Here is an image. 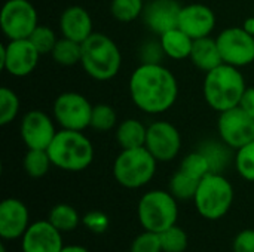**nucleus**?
I'll list each match as a JSON object with an SVG mask.
<instances>
[{
  "instance_id": "nucleus-1",
  "label": "nucleus",
  "mask_w": 254,
  "mask_h": 252,
  "mask_svg": "<svg viewBox=\"0 0 254 252\" xmlns=\"http://www.w3.org/2000/svg\"><path fill=\"white\" fill-rule=\"evenodd\" d=\"M132 102L147 114H162L177 101L179 82L161 62H141L129 77Z\"/></svg>"
},
{
  "instance_id": "nucleus-2",
  "label": "nucleus",
  "mask_w": 254,
  "mask_h": 252,
  "mask_svg": "<svg viewBox=\"0 0 254 252\" xmlns=\"http://www.w3.org/2000/svg\"><path fill=\"white\" fill-rule=\"evenodd\" d=\"M246 89V79L240 68L234 65L223 62L205 73L202 85L204 98L205 102L219 113L238 107Z\"/></svg>"
},
{
  "instance_id": "nucleus-3",
  "label": "nucleus",
  "mask_w": 254,
  "mask_h": 252,
  "mask_svg": "<svg viewBox=\"0 0 254 252\" xmlns=\"http://www.w3.org/2000/svg\"><path fill=\"white\" fill-rule=\"evenodd\" d=\"M80 65L94 80L107 82L116 77L122 67L121 49L112 37L94 31L82 43Z\"/></svg>"
},
{
  "instance_id": "nucleus-4",
  "label": "nucleus",
  "mask_w": 254,
  "mask_h": 252,
  "mask_svg": "<svg viewBox=\"0 0 254 252\" xmlns=\"http://www.w3.org/2000/svg\"><path fill=\"white\" fill-rule=\"evenodd\" d=\"M48 153L54 166L68 172L83 171L94 160V146L82 131H58Z\"/></svg>"
},
{
  "instance_id": "nucleus-5",
  "label": "nucleus",
  "mask_w": 254,
  "mask_h": 252,
  "mask_svg": "<svg viewBox=\"0 0 254 252\" xmlns=\"http://www.w3.org/2000/svg\"><path fill=\"white\" fill-rule=\"evenodd\" d=\"M158 160L146 147L122 149L113 163V177L125 189H140L152 181Z\"/></svg>"
},
{
  "instance_id": "nucleus-6",
  "label": "nucleus",
  "mask_w": 254,
  "mask_h": 252,
  "mask_svg": "<svg viewBox=\"0 0 254 252\" xmlns=\"http://www.w3.org/2000/svg\"><path fill=\"white\" fill-rule=\"evenodd\" d=\"M193 202L201 217L219 220L225 217L232 206L234 187L220 172H210L199 181Z\"/></svg>"
},
{
  "instance_id": "nucleus-7",
  "label": "nucleus",
  "mask_w": 254,
  "mask_h": 252,
  "mask_svg": "<svg viewBox=\"0 0 254 252\" xmlns=\"http://www.w3.org/2000/svg\"><path fill=\"white\" fill-rule=\"evenodd\" d=\"M138 221L144 230L162 233L176 226L179 218L177 199L165 190H152L143 195L137 206Z\"/></svg>"
},
{
  "instance_id": "nucleus-8",
  "label": "nucleus",
  "mask_w": 254,
  "mask_h": 252,
  "mask_svg": "<svg viewBox=\"0 0 254 252\" xmlns=\"http://www.w3.org/2000/svg\"><path fill=\"white\" fill-rule=\"evenodd\" d=\"M94 105L79 92H63L54 101V119L61 129L85 131L91 126Z\"/></svg>"
},
{
  "instance_id": "nucleus-9",
  "label": "nucleus",
  "mask_w": 254,
  "mask_h": 252,
  "mask_svg": "<svg viewBox=\"0 0 254 252\" xmlns=\"http://www.w3.org/2000/svg\"><path fill=\"white\" fill-rule=\"evenodd\" d=\"M39 25L34 4L28 0H6L0 12V28L7 40L28 39Z\"/></svg>"
},
{
  "instance_id": "nucleus-10",
  "label": "nucleus",
  "mask_w": 254,
  "mask_h": 252,
  "mask_svg": "<svg viewBox=\"0 0 254 252\" xmlns=\"http://www.w3.org/2000/svg\"><path fill=\"white\" fill-rule=\"evenodd\" d=\"M216 42L225 64L241 68L254 62V36L244 25L225 28Z\"/></svg>"
},
{
  "instance_id": "nucleus-11",
  "label": "nucleus",
  "mask_w": 254,
  "mask_h": 252,
  "mask_svg": "<svg viewBox=\"0 0 254 252\" xmlns=\"http://www.w3.org/2000/svg\"><path fill=\"white\" fill-rule=\"evenodd\" d=\"M40 53L30 39L7 40L0 48V68L13 77L31 74L39 64Z\"/></svg>"
},
{
  "instance_id": "nucleus-12",
  "label": "nucleus",
  "mask_w": 254,
  "mask_h": 252,
  "mask_svg": "<svg viewBox=\"0 0 254 252\" xmlns=\"http://www.w3.org/2000/svg\"><path fill=\"white\" fill-rule=\"evenodd\" d=\"M217 131L226 147L238 150L254 141V117L246 113L240 105L234 107L220 113Z\"/></svg>"
},
{
  "instance_id": "nucleus-13",
  "label": "nucleus",
  "mask_w": 254,
  "mask_h": 252,
  "mask_svg": "<svg viewBox=\"0 0 254 252\" xmlns=\"http://www.w3.org/2000/svg\"><path fill=\"white\" fill-rule=\"evenodd\" d=\"M144 147L158 162H170L180 153L182 135L173 123L167 120H156L147 126Z\"/></svg>"
},
{
  "instance_id": "nucleus-14",
  "label": "nucleus",
  "mask_w": 254,
  "mask_h": 252,
  "mask_svg": "<svg viewBox=\"0 0 254 252\" xmlns=\"http://www.w3.org/2000/svg\"><path fill=\"white\" fill-rule=\"evenodd\" d=\"M57 132L54 120L42 110L25 113L19 125V134L27 149L48 150Z\"/></svg>"
},
{
  "instance_id": "nucleus-15",
  "label": "nucleus",
  "mask_w": 254,
  "mask_h": 252,
  "mask_svg": "<svg viewBox=\"0 0 254 252\" xmlns=\"http://www.w3.org/2000/svg\"><path fill=\"white\" fill-rule=\"evenodd\" d=\"M214 10L202 3H190L182 6L179 15V28L183 30L193 40L208 37L216 28Z\"/></svg>"
},
{
  "instance_id": "nucleus-16",
  "label": "nucleus",
  "mask_w": 254,
  "mask_h": 252,
  "mask_svg": "<svg viewBox=\"0 0 254 252\" xmlns=\"http://www.w3.org/2000/svg\"><path fill=\"white\" fill-rule=\"evenodd\" d=\"M180 10L182 4H179L177 0H147L141 16L147 28L161 36L179 27Z\"/></svg>"
},
{
  "instance_id": "nucleus-17",
  "label": "nucleus",
  "mask_w": 254,
  "mask_h": 252,
  "mask_svg": "<svg viewBox=\"0 0 254 252\" xmlns=\"http://www.w3.org/2000/svg\"><path fill=\"white\" fill-rule=\"evenodd\" d=\"M30 227V214L24 202L7 198L0 203V236L6 241L22 238Z\"/></svg>"
},
{
  "instance_id": "nucleus-18",
  "label": "nucleus",
  "mask_w": 254,
  "mask_h": 252,
  "mask_svg": "<svg viewBox=\"0 0 254 252\" xmlns=\"http://www.w3.org/2000/svg\"><path fill=\"white\" fill-rule=\"evenodd\" d=\"M63 236L48 220H40L27 229L22 236V252H61Z\"/></svg>"
},
{
  "instance_id": "nucleus-19",
  "label": "nucleus",
  "mask_w": 254,
  "mask_h": 252,
  "mask_svg": "<svg viewBox=\"0 0 254 252\" xmlns=\"http://www.w3.org/2000/svg\"><path fill=\"white\" fill-rule=\"evenodd\" d=\"M60 30L63 37L83 43L94 33L92 18L85 7L68 6L60 16Z\"/></svg>"
},
{
  "instance_id": "nucleus-20",
  "label": "nucleus",
  "mask_w": 254,
  "mask_h": 252,
  "mask_svg": "<svg viewBox=\"0 0 254 252\" xmlns=\"http://www.w3.org/2000/svg\"><path fill=\"white\" fill-rule=\"evenodd\" d=\"M189 58L192 64L204 73H208L210 70L223 64L216 37L211 36L193 40V46Z\"/></svg>"
},
{
  "instance_id": "nucleus-21",
  "label": "nucleus",
  "mask_w": 254,
  "mask_h": 252,
  "mask_svg": "<svg viewBox=\"0 0 254 252\" xmlns=\"http://www.w3.org/2000/svg\"><path fill=\"white\" fill-rule=\"evenodd\" d=\"M159 43L162 46L165 56L179 61V59H186L190 56L193 39L190 36H188L183 30L176 27L173 30L165 31L164 34H161Z\"/></svg>"
},
{
  "instance_id": "nucleus-22",
  "label": "nucleus",
  "mask_w": 254,
  "mask_h": 252,
  "mask_svg": "<svg viewBox=\"0 0 254 252\" xmlns=\"http://www.w3.org/2000/svg\"><path fill=\"white\" fill-rule=\"evenodd\" d=\"M116 141L122 149H137L146 146L147 126L138 119H125L116 126Z\"/></svg>"
},
{
  "instance_id": "nucleus-23",
  "label": "nucleus",
  "mask_w": 254,
  "mask_h": 252,
  "mask_svg": "<svg viewBox=\"0 0 254 252\" xmlns=\"http://www.w3.org/2000/svg\"><path fill=\"white\" fill-rule=\"evenodd\" d=\"M51 55L57 64L64 65V67L80 64L82 43H77V42L70 40L67 37H60Z\"/></svg>"
},
{
  "instance_id": "nucleus-24",
  "label": "nucleus",
  "mask_w": 254,
  "mask_h": 252,
  "mask_svg": "<svg viewBox=\"0 0 254 252\" xmlns=\"http://www.w3.org/2000/svg\"><path fill=\"white\" fill-rule=\"evenodd\" d=\"M48 221L63 233V232L74 230L79 226L80 218H79L77 211L73 206L67 203H58L51 209Z\"/></svg>"
},
{
  "instance_id": "nucleus-25",
  "label": "nucleus",
  "mask_w": 254,
  "mask_h": 252,
  "mask_svg": "<svg viewBox=\"0 0 254 252\" xmlns=\"http://www.w3.org/2000/svg\"><path fill=\"white\" fill-rule=\"evenodd\" d=\"M24 169L31 178H42L48 174L51 169L52 160L49 157L48 150H37V149H28L24 160H22Z\"/></svg>"
},
{
  "instance_id": "nucleus-26",
  "label": "nucleus",
  "mask_w": 254,
  "mask_h": 252,
  "mask_svg": "<svg viewBox=\"0 0 254 252\" xmlns=\"http://www.w3.org/2000/svg\"><path fill=\"white\" fill-rule=\"evenodd\" d=\"M201 180H196L183 171H177L170 181V193L177 199V201H189L193 199L198 190Z\"/></svg>"
},
{
  "instance_id": "nucleus-27",
  "label": "nucleus",
  "mask_w": 254,
  "mask_h": 252,
  "mask_svg": "<svg viewBox=\"0 0 254 252\" xmlns=\"http://www.w3.org/2000/svg\"><path fill=\"white\" fill-rule=\"evenodd\" d=\"M146 0H112L110 12L119 22H132L143 15Z\"/></svg>"
},
{
  "instance_id": "nucleus-28",
  "label": "nucleus",
  "mask_w": 254,
  "mask_h": 252,
  "mask_svg": "<svg viewBox=\"0 0 254 252\" xmlns=\"http://www.w3.org/2000/svg\"><path fill=\"white\" fill-rule=\"evenodd\" d=\"M180 171L196 180H202L207 174L213 172L208 157L201 150L186 154L180 163Z\"/></svg>"
},
{
  "instance_id": "nucleus-29",
  "label": "nucleus",
  "mask_w": 254,
  "mask_h": 252,
  "mask_svg": "<svg viewBox=\"0 0 254 252\" xmlns=\"http://www.w3.org/2000/svg\"><path fill=\"white\" fill-rule=\"evenodd\" d=\"M118 125H119L118 123V114L112 105L104 104V102L94 105L89 128H92L98 132H107V131L115 129Z\"/></svg>"
},
{
  "instance_id": "nucleus-30",
  "label": "nucleus",
  "mask_w": 254,
  "mask_h": 252,
  "mask_svg": "<svg viewBox=\"0 0 254 252\" xmlns=\"http://www.w3.org/2000/svg\"><path fill=\"white\" fill-rule=\"evenodd\" d=\"M19 113V98L10 89L3 86L0 89V125L6 126L12 123Z\"/></svg>"
},
{
  "instance_id": "nucleus-31",
  "label": "nucleus",
  "mask_w": 254,
  "mask_h": 252,
  "mask_svg": "<svg viewBox=\"0 0 254 252\" xmlns=\"http://www.w3.org/2000/svg\"><path fill=\"white\" fill-rule=\"evenodd\" d=\"M159 238L164 252H185L189 244L186 232L177 224L159 233Z\"/></svg>"
},
{
  "instance_id": "nucleus-32",
  "label": "nucleus",
  "mask_w": 254,
  "mask_h": 252,
  "mask_svg": "<svg viewBox=\"0 0 254 252\" xmlns=\"http://www.w3.org/2000/svg\"><path fill=\"white\" fill-rule=\"evenodd\" d=\"M30 42L36 46V49L39 50L40 55H46V53H52L58 37L55 34V31L48 27V25H37L34 28V31L30 34Z\"/></svg>"
},
{
  "instance_id": "nucleus-33",
  "label": "nucleus",
  "mask_w": 254,
  "mask_h": 252,
  "mask_svg": "<svg viewBox=\"0 0 254 252\" xmlns=\"http://www.w3.org/2000/svg\"><path fill=\"white\" fill-rule=\"evenodd\" d=\"M235 168L244 180L254 183V141L237 150Z\"/></svg>"
},
{
  "instance_id": "nucleus-34",
  "label": "nucleus",
  "mask_w": 254,
  "mask_h": 252,
  "mask_svg": "<svg viewBox=\"0 0 254 252\" xmlns=\"http://www.w3.org/2000/svg\"><path fill=\"white\" fill-rule=\"evenodd\" d=\"M131 252H164L159 233L146 230L144 233L138 235L131 245Z\"/></svg>"
},
{
  "instance_id": "nucleus-35",
  "label": "nucleus",
  "mask_w": 254,
  "mask_h": 252,
  "mask_svg": "<svg viewBox=\"0 0 254 252\" xmlns=\"http://www.w3.org/2000/svg\"><path fill=\"white\" fill-rule=\"evenodd\" d=\"M83 224L92 233L101 235L109 229V217L100 211H91L83 217Z\"/></svg>"
},
{
  "instance_id": "nucleus-36",
  "label": "nucleus",
  "mask_w": 254,
  "mask_h": 252,
  "mask_svg": "<svg viewBox=\"0 0 254 252\" xmlns=\"http://www.w3.org/2000/svg\"><path fill=\"white\" fill-rule=\"evenodd\" d=\"M232 247L234 252H254V229L240 232Z\"/></svg>"
},
{
  "instance_id": "nucleus-37",
  "label": "nucleus",
  "mask_w": 254,
  "mask_h": 252,
  "mask_svg": "<svg viewBox=\"0 0 254 252\" xmlns=\"http://www.w3.org/2000/svg\"><path fill=\"white\" fill-rule=\"evenodd\" d=\"M164 50H162V46L161 43H146L144 48L141 49V58L143 61L141 62H161L159 59L162 58Z\"/></svg>"
},
{
  "instance_id": "nucleus-38",
  "label": "nucleus",
  "mask_w": 254,
  "mask_h": 252,
  "mask_svg": "<svg viewBox=\"0 0 254 252\" xmlns=\"http://www.w3.org/2000/svg\"><path fill=\"white\" fill-rule=\"evenodd\" d=\"M240 107L249 113L252 117H254V88H247L243 98H241V102H240Z\"/></svg>"
},
{
  "instance_id": "nucleus-39",
  "label": "nucleus",
  "mask_w": 254,
  "mask_h": 252,
  "mask_svg": "<svg viewBox=\"0 0 254 252\" xmlns=\"http://www.w3.org/2000/svg\"><path fill=\"white\" fill-rule=\"evenodd\" d=\"M61 252H89L86 248L80 247V245H68V247H64Z\"/></svg>"
},
{
  "instance_id": "nucleus-40",
  "label": "nucleus",
  "mask_w": 254,
  "mask_h": 252,
  "mask_svg": "<svg viewBox=\"0 0 254 252\" xmlns=\"http://www.w3.org/2000/svg\"><path fill=\"white\" fill-rule=\"evenodd\" d=\"M244 27H246V28H247V30H249V31H250V33H252V34L254 36V15L246 19V22H244Z\"/></svg>"
},
{
  "instance_id": "nucleus-41",
  "label": "nucleus",
  "mask_w": 254,
  "mask_h": 252,
  "mask_svg": "<svg viewBox=\"0 0 254 252\" xmlns=\"http://www.w3.org/2000/svg\"><path fill=\"white\" fill-rule=\"evenodd\" d=\"M146 1H147V0H146Z\"/></svg>"
}]
</instances>
